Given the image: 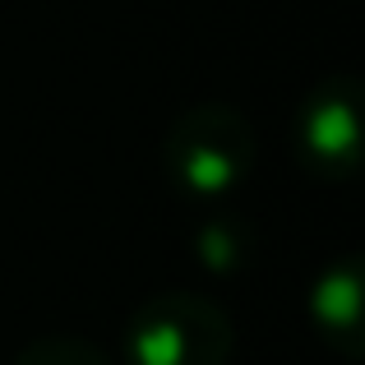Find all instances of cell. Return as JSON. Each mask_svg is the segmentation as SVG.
I'll return each mask as SVG.
<instances>
[{
  "mask_svg": "<svg viewBox=\"0 0 365 365\" xmlns=\"http://www.w3.org/2000/svg\"><path fill=\"white\" fill-rule=\"evenodd\" d=\"M259 134L232 102H195L167 125L162 167L190 199H222L255 176Z\"/></svg>",
  "mask_w": 365,
  "mask_h": 365,
  "instance_id": "1",
  "label": "cell"
},
{
  "mask_svg": "<svg viewBox=\"0 0 365 365\" xmlns=\"http://www.w3.org/2000/svg\"><path fill=\"white\" fill-rule=\"evenodd\" d=\"M232 351V314L204 292H158L139 301L125 324L130 365H227Z\"/></svg>",
  "mask_w": 365,
  "mask_h": 365,
  "instance_id": "2",
  "label": "cell"
},
{
  "mask_svg": "<svg viewBox=\"0 0 365 365\" xmlns=\"http://www.w3.org/2000/svg\"><path fill=\"white\" fill-rule=\"evenodd\" d=\"M361 88L351 74H329L292 116V148L310 176L347 180L361 167Z\"/></svg>",
  "mask_w": 365,
  "mask_h": 365,
  "instance_id": "3",
  "label": "cell"
},
{
  "mask_svg": "<svg viewBox=\"0 0 365 365\" xmlns=\"http://www.w3.org/2000/svg\"><path fill=\"white\" fill-rule=\"evenodd\" d=\"M365 268L361 255H338L333 264L319 268L310 287V324L319 333V342L329 351H338L342 361H361L365 351Z\"/></svg>",
  "mask_w": 365,
  "mask_h": 365,
  "instance_id": "4",
  "label": "cell"
},
{
  "mask_svg": "<svg viewBox=\"0 0 365 365\" xmlns=\"http://www.w3.org/2000/svg\"><path fill=\"white\" fill-rule=\"evenodd\" d=\"M250 250H255V236H250L245 222H236V217L204 222L199 236H195V259L208 273H236V268H245Z\"/></svg>",
  "mask_w": 365,
  "mask_h": 365,
  "instance_id": "5",
  "label": "cell"
},
{
  "mask_svg": "<svg viewBox=\"0 0 365 365\" xmlns=\"http://www.w3.org/2000/svg\"><path fill=\"white\" fill-rule=\"evenodd\" d=\"M14 365H111V361L98 342L74 338V333H51V338L28 342Z\"/></svg>",
  "mask_w": 365,
  "mask_h": 365,
  "instance_id": "6",
  "label": "cell"
}]
</instances>
